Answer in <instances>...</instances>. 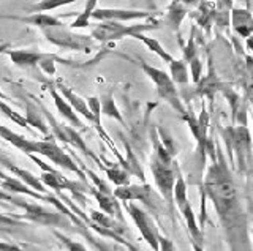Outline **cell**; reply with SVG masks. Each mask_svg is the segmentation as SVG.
<instances>
[{"instance_id":"3","label":"cell","mask_w":253,"mask_h":251,"mask_svg":"<svg viewBox=\"0 0 253 251\" xmlns=\"http://www.w3.org/2000/svg\"><path fill=\"white\" fill-rule=\"evenodd\" d=\"M226 144V150L231 155V160L236 163L237 171L245 172L249 168L250 150H252V136L245 125L237 127H226L220 131Z\"/></svg>"},{"instance_id":"4","label":"cell","mask_w":253,"mask_h":251,"mask_svg":"<svg viewBox=\"0 0 253 251\" xmlns=\"http://www.w3.org/2000/svg\"><path fill=\"white\" fill-rule=\"evenodd\" d=\"M158 27L157 19H147V22H141V24L134 26H125L124 22L117 21H103L92 30V38L95 41L108 43V41H117L126 36H136L138 34H144L146 30H154Z\"/></svg>"},{"instance_id":"15","label":"cell","mask_w":253,"mask_h":251,"mask_svg":"<svg viewBox=\"0 0 253 251\" xmlns=\"http://www.w3.org/2000/svg\"><path fill=\"white\" fill-rule=\"evenodd\" d=\"M152 14L144 10H124V8H97L92 14L95 21H117V22H128L138 19H150Z\"/></svg>"},{"instance_id":"44","label":"cell","mask_w":253,"mask_h":251,"mask_svg":"<svg viewBox=\"0 0 253 251\" xmlns=\"http://www.w3.org/2000/svg\"><path fill=\"white\" fill-rule=\"evenodd\" d=\"M192 248H193V251H204L203 245H200V243H195V242H192Z\"/></svg>"},{"instance_id":"41","label":"cell","mask_w":253,"mask_h":251,"mask_svg":"<svg viewBox=\"0 0 253 251\" xmlns=\"http://www.w3.org/2000/svg\"><path fill=\"white\" fill-rule=\"evenodd\" d=\"M16 198H18V194L8 193V191H5V190H0V206L6 207L3 202H11V204H14Z\"/></svg>"},{"instance_id":"38","label":"cell","mask_w":253,"mask_h":251,"mask_svg":"<svg viewBox=\"0 0 253 251\" xmlns=\"http://www.w3.org/2000/svg\"><path fill=\"white\" fill-rule=\"evenodd\" d=\"M190 65V76H192V79L195 84H198L201 81V73H203V64L200 57H195L192 62H188Z\"/></svg>"},{"instance_id":"14","label":"cell","mask_w":253,"mask_h":251,"mask_svg":"<svg viewBox=\"0 0 253 251\" xmlns=\"http://www.w3.org/2000/svg\"><path fill=\"white\" fill-rule=\"evenodd\" d=\"M114 196L121 202H131V201H139L142 204H146L149 210L155 212V193L152 190V186L147 183H139V185H124V186H116V190H113Z\"/></svg>"},{"instance_id":"39","label":"cell","mask_w":253,"mask_h":251,"mask_svg":"<svg viewBox=\"0 0 253 251\" xmlns=\"http://www.w3.org/2000/svg\"><path fill=\"white\" fill-rule=\"evenodd\" d=\"M247 98L253 103V59H249V77H247Z\"/></svg>"},{"instance_id":"1","label":"cell","mask_w":253,"mask_h":251,"mask_svg":"<svg viewBox=\"0 0 253 251\" xmlns=\"http://www.w3.org/2000/svg\"><path fill=\"white\" fill-rule=\"evenodd\" d=\"M206 156L211 160L203 182V193L217 212L229 251H253L247 215L239 198L233 172L218 144L209 141Z\"/></svg>"},{"instance_id":"12","label":"cell","mask_w":253,"mask_h":251,"mask_svg":"<svg viewBox=\"0 0 253 251\" xmlns=\"http://www.w3.org/2000/svg\"><path fill=\"white\" fill-rule=\"evenodd\" d=\"M42 112H43V115L47 119V122H49L51 130H52V136H54L55 139H60V141H63V143H67V144H70V145H73V147L79 148L81 152H84V155L90 156V158H92L93 161H97V163L100 164V166H101V163L98 161L97 156H95V155L92 153L90 148L85 145L84 139L81 138V135H79V131H78V130L71 128V127H67V125H63V123H59V122L55 120L54 117L51 115V112L47 111V109H44V108H43V111H42Z\"/></svg>"},{"instance_id":"19","label":"cell","mask_w":253,"mask_h":251,"mask_svg":"<svg viewBox=\"0 0 253 251\" xmlns=\"http://www.w3.org/2000/svg\"><path fill=\"white\" fill-rule=\"evenodd\" d=\"M0 188H2V190H5V191H8V193L30 196V198L38 199V201H43V202L49 201V194H42V193H38L35 190H32L29 185H26L18 177H8L6 180H2V182H0Z\"/></svg>"},{"instance_id":"47","label":"cell","mask_w":253,"mask_h":251,"mask_svg":"<svg viewBox=\"0 0 253 251\" xmlns=\"http://www.w3.org/2000/svg\"><path fill=\"white\" fill-rule=\"evenodd\" d=\"M252 245H253V231H252Z\"/></svg>"},{"instance_id":"26","label":"cell","mask_w":253,"mask_h":251,"mask_svg":"<svg viewBox=\"0 0 253 251\" xmlns=\"http://www.w3.org/2000/svg\"><path fill=\"white\" fill-rule=\"evenodd\" d=\"M43 112H40L38 109L32 105V101H27V108H26V120L30 127H35L40 133H43L44 136H51L49 135V128L43 119Z\"/></svg>"},{"instance_id":"8","label":"cell","mask_w":253,"mask_h":251,"mask_svg":"<svg viewBox=\"0 0 253 251\" xmlns=\"http://www.w3.org/2000/svg\"><path fill=\"white\" fill-rule=\"evenodd\" d=\"M174 206H176L180 212V215L184 216L185 224L190 237H192V242L200 243L203 245L204 242V235H203V227L198 226L196 221V215L192 209V204L188 201V193H187V183L182 176L177 177L176 186H174Z\"/></svg>"},{"instance_id":"31","label":"cell","mask_w":253,"mask_h":251,"mask_svg":"<svg viewBox=\"0 0 253 251\" xmlns=\"http://www.w3.org/2000/svg\"><path fill=\"white\" fill-rule=\"evenodd\" d=\"M100 103H101V114L111 117V119H116L117 122H121L122 125L125 123L121 111H119L117 106H116V101H114L113 93H106V95H103L100 98Z\"/></svg>"},{"instance_id":"17","label":"cell","mask_w":253,"mask_h":251,"mask_svg":"<svg viewBox=\"0 0 253 251\" xmlns=\"http://www.w3.org/2000/svg\"><path fill=\"white\" fill-rule=\"evenodd\" d=\"M90 193L93 194V198L97 199L101 212H105L106 215L114 216L117 219H121V221H124L121 201L116 198L113 191H101V190H97L95 186H90Z\"/></svg>"},{"instance_id":"25","label":"cell","mask_w":253,"mask_h":251,"mask_svg":"<svg viewBox=\"0 0 253 251\" xmlns=\"http://www.w3.org/2000/svg\"><path fill=\"white\" fill-rule=\"evenodd\" d=\"M187 5L182 2V0H172L168 13H166V22L168 26L174 30V32H179V27L182 24V21L187 16Z\"/></svg>"},{"instance_id":"20","label":"cell","mask_w":253,"mask_h":251,"mask_svg":"<svg viewBox=\"0 0 253 251\" xmlns=\"http://www.w3.org/2000/svg\"><path fill=\"white\" fill-rule=\"evenodd\" d=\"M51 90V97H52V100H54V105H55V108H57V111H59V114L63 117V119H67L71 125H73L75 128H78V130H85V127H84V123L79 120V117H78V114H76V111L73 108H71V105L68 103V101L63 98V95L60 92H57L54 87H51L49 89Z\"/></svg>"},{"instance_id":"10","label":"cell","mask_w":253,"mask_h":251,"mask_svg":"<svg viewBox=\"0 0 253 251\" xmlns=\"http://www.w3.org/2000/svg\"><path fill=\"white\" fill-rule=\"evenodd\" d=\"M122 206L125 207L126 214L131 216L133 223L136 224L141 237L147 242V245L154 251H160V235L162 234L158 232V227L149 212H146L144 209H141L139 206H136V204H133V202H122Z\"/></svg>"},{"instance_id":"35","label":"cell","mask_w":253,"mask_h":251,"mask_svg":"<svg viewBox=\"0 0 253 251\" xmlns=\"http://www.w3.org/2000/svg\"><path fill=\"white\" fill-rule=\"evenodd\" d=\"M54 235L57 237V240L62 243V245L67 248V251H89V250H87V247L84 245V243L76 242V240H71V239L68 237V235L62 234V232H59V231H54Z\"/></svg>"},{"instance_id":"40","label":"cell","mask_w":253,"mask_h":251,"mask_svg":"<svg viewBox=\"0 0 253 251\" xmlns=\"http://www.w3.org/2000/svg\"><path fill=\"white\" fill-rule=\"evenodd\" d=\"M160 251H177L176 245L165 235H160Z\"/></svg>"},{"instance_id":"18","label":"cell","mask_w":253,"mask_h":251,"mask_svg":"<svg viewBox=\"0 0 253 251\" xmlns=\"http://www.w3.org/2000/svg\"><path fill=\"white\" fill-rule=\"evenodd\" d=\"M231 26L234 32L242 36L249 38L253 35V14L249 8H233L231 10Z\"/></svg>"},{"instance_id":"2","label":"cell","mask_w":253,"mask_h":251,"mask_svg":"<svg viewBox=\"0 0 253 251\" xmlns=\"http://www.w3.org/2000/svg\"><path fill=\"white\" fill-rule=\"evenodd\" d=\"M152 153H150L149 168L152 172L154 182L165 199L166 206L172 212L174 207V186H176L177 177L180 176L177 163L174 160V148H171V143H163L162 138L152 133Z\"/></svg>"},{"instance_id":"37","label":"cell","mask_w":253,"mask_h":251,"mask_svg":"<svg viewBox=\"0 0 253 251\" xmlns=\"http://www.w3.org/2000/svg\"><path fill=\"white\" fill-rule=\"evenodd\" d=\"M195 57H198V48H196V43H195V29H192L188 43L184 46V60L188 64V62H192Z\"/></svg>"},{"instance_id":"32","label":"cell","mask_w":253,"mask_h":251,"mask_svg":"<svg viewBox=\"0 0 253 251\" xmlns=\"http://www.w3.org/2000/svg\"><path fill=\"white\" fill-rule=\"evenodd\" d=\"M105 171H106V176L109 179V182H113L116 186H124V185L130 183L128 171L124 169L122 166L114 164V166H111V168H105Z\"/></svg>"},{"instance_id":"24","label":"cell","mask_w":253,"mask_h":251,"mask_svg":"<svg viewBox=\"0 0 253 251\" xmlns=\"http://www.w3.org/2000/svg\"><path fill=\"white\" fill-rule=\"evenodd\" d=\"M6 54L10 56L11 62L14 65H18L21 68H30V67H38L42 62L49 56L44 52H37V51H6Z\"/></svg>"},{"instance_id":"9","label":"cell","mask_w":253,"mask_h":251,"mask_svg":"<svg viewBox=\"0 0 253 251\" xmlns=\"http://www.w3.org/2000/svg\"><path fill=\"white\" fill-rule=\"evenodd\" d=\"M46 40L59 46L62 49H71V51H89L93 46V38L89 35H79L71 32V29L67 26L60 27H51L42 30Z\"/></svg>"},{"instance_id":"48","label":"cell","mask_w":253,"mask_h":251,"mask_svg":"<svg viewBox=\"0 0 253 251\" xmlns=\"http://www.w3.org/2000/svg\"><path fill=\"white\" fill-rule=\"evenodd\" d=\"M252 120H253V115H252Z\"/></svg>"},{"instance_id":"6","label":"cell","mask_w":253,"mask_h":251,"mask_svg":"<svg viewBox=\"0 0 253 251\" xmlns=\"http://www.w3.org/2000/svg\"><path fill=\"white\" fill-rule=\"evenodd\" d=\"M141 68L144 70V73L149 76V79L155 84L158 95H160V98L163 101H166V103H168L174 111H177L182 117H184L185 114H188L185 106L182 105V100H180L179 92L176 89V82L172 81L171 74H168L160 68L147 65L146 62H141Z\"/></svg>"},{"instance_id":"27","label":"cell","mask_w":253,"mask_h":251,"mask_svg":"<svg viewBox=\"0 0 253 251\" xmlns=\"http://www.w3.org/2000/svg\"><path fill=\"white\" fill-rule=\"evenodd\" d=\"M134 38H136V40H139V41H141L142 44H144V46H147V49H149V51H152L154 54H157V56L160 57L163 62H166V64H168V65H169L171 62L174 60V57L171 56V54H169L168 51H166V49L163 48V46H162L160 43H158V41L155 40V38L144 36L142 34H138Z\"/></svg>"},{"instance_id":"21","label":"cell","mask_w":253,"mask_h":251,"mask_svg":"<svg viewBox=\"0 0 253 251\" xmlns=\"http://www.w3.org/2000/svg\"><path fill=\"white\" fill-rule=\"evenodd\" d=\"M0 138L5 139L6 143H10L13 147H16L18 150L24 152L26 155H30V153L37 155V141L24 138L18 135V133L11 131L10 128L3 127V125H0Z\"/></svg>"},{"instance_id":"23","label":"cell","mask_w":253,"mask_h":251,"mask_svg":"<svg viewBox=\"0 0 253 251\" xmlns=\"http://www.w3.org/2000/svg\"><path fill=\"white\" fill-rule=\"evenodd\" d=\"M8 19L24 22V24L38 27L40 30L65 26L59 18H54V16H51V14H46V13H34V14H30V16H8Z\"/></svg>"},{"instance_id":"34","label":"cell","mask_w":253,"mask_h":251,"mask_svg":"<svg viewBox=\"0 0 253 251\" xmlns=\"http://www.w3.org/2000/svg\"><path fill=\"white\" fill-rule=\"evenodd\" d=\"M75 2L76 0H40V2L35 3L30 10L34 13H44V11H52L55 8H60V6H65Z\"/></svg>"},{"instance_id":"42","label":"cell","mask_w":253,"mask_h":251,"mask_svg":"<svg viewBox=\"0 0 253 251\" xmlns=\"http://www.w3.org/2000/svg\"><path fill=\"white\" fill-rule=\"evenodd\" d=\"M182 2H184L187 6H192V5H198V3H200V0H182Z\"/></svg>"},{"instance_id":"28","label":"cell","mask_w":253,"mask_h":251,"mask_svg":"<svg viewBox=\"0 0 253 251\" xmlns=\"http://www.w3.org/2000/svg\"><path fill=\"white\" fill-rule=\"evenodd\" d=\"M97 3L98 0H85V6L83 13L76 14V19L71 22L68 26L70 29H84V27H89V22L92 19V14L93 11L97 10Z\"/></svg>"},{"instance_id":"16","label":"cell","mask_w":253,"mask_h":251,"mask_svg":"<svg viewBox=\"0 0 253 251\" xmlns=\"http://www.w3.org/2000/svg\"><path fill=\"white\" fill-rule=\"evenodd\" d=\"M0 164H2V168H5L6 171H10L11 174H14V177H18L26 185H29L32 190H35V191L42 193V194H49V193H47V190H46L47 186L42 182V179L35 177L30 171H26V169H22L19 166H16L14 163H11L3 155H0Z\"/></svg>"},{"instance_id":"5","label":"cell","mask_w":253,"mask_h":251,"mask_svg":"<svg viewBox=\"0 0 253 251\" xmlns=\"http://www.w3.org/2000/svg\"><path fill=\"white\" fill-rule=\"evenodd\" d=\"M13 206L19 207L24 210V214L19 215L22 219H27V221L32 223H37V224H42V226H49V227H71V219L62 214L60 210L54 212L46 209L44 206H40L37 202H29L24 198L18 194Z\"/></svg>"},{"instance_id":"30","label":"cell","mask_w":253,"mask_h":251,"mask_svg":"<svg viewBox=\"0 0 253 251\" xmlns=\"http://www.w3.org/2000/svg\"><path fill=\"white\" fill-rule=\"evenodd\" d=\"M171 77L176 84H187L188 82V67L184 59H174L169 64Z\"/></svg>"},{"instance_id":"43","label":"cell","mask_w":253,"mask_h":251,"mask_svg":"<svg viewBox=\"0 0 253 251\" xmlns=\"http://www.w3.org/2000/svg\"><path fill=\"white\" fill-rule=\"evenodd\" d=\"M22 250L24 251H42V250H38L37 247H32V245H24Z\"/></svg>"},{"instance_id":"7","label":"cell","mask_w":253,"mask_h":251,"mask_svg":"<svg viewBox=\"0 0 253 251\" xmlns=\"http://www.w3.org/2000/svg\"><path fill=\"white\" fill-rule=\"evenodd\" d=\"M49 204L51 206H54L57 210H60L62 214H65L70 219H71V223H73L76 226V229L78 232L83 235V237L87 240V243L95 248L97 251H125V247L121 245V243H117V242H108L101 237V235H95L89 231V226H87L81 218H79L73 210H71L70 207L67 206H63V202L62 199H57L55 196L51 194V198H49Z\"/></svg>"},{"instance_id":"11","label":"cell","mask_w":253,"mask_h":251,"mask_svg":"<svg viewBox=\"0 0 253 251\" xmlns=\"http://www.w3.org/2000/svg\"><path fill=\"white\" fill-rule=\"evenodd\" d=\"M37 155L44 156V158H47L51 163H54L55 166L63 168L70 172H75V174H78L83 180H85V172L79 169V166L73 161V158H71L63 148L57 145L55 138L52 135L42 141H37Z\"/></svg>"},{"instance_id":"33","label":"cell","mask_w":253,"mask_h":251,"mask_svg":"<svg viewBox=\"0 0 253 251\" xmlns=\"http://www.w3.org/2000/svg\"><path fill=\"white\" fill-rule=\"evenodd\" d=\"M22 218L19 215H5L0 214V232H13L14 229H19V227H24Z\"/></svg>"},{"instance_id":"46","label":"cell","mask_w":253,"mask_h":251,"mask_svg":"<svg viewBox=\"0 0 253 251\" xmlns=\"http://www.w3.org/2000/svg\"><path fill=\"white\" fill-rule=\"evenodd\" d=\"M241 2H245V5H247V8H250V5H252V0H241Z\"/></svg>"},{"instance_id":"29","label":"cell","mask_w":253,"mask_h":251,"mask_svg":"<svg viewBox=\"0 0 253 251\" xmlns=\"http://www.w3.org/2000/svg\"><path fill=\"white\" fill-rule=\"evenodd\" d=\"M195 18L203 29H206L209 32L212 21H215V8L209 2H201L198 6V11L195 14Z\"/></svg>"},{"instance_id":"45","label":"cell","mask_w":253,"mask_h":251,"mask_svg":"<svg viewBox=\"0 0 253 251\" xmlns=\"http://www.w3.org/2000/svg\"><path fill=\"white\" fill-rule=\"evenodd\" d=\"M10 176H6L5 172L2 171V164H0V182H2V180H6Z\"/></svg>"},{"instance_id":"22","label":"cell","mask_w":253,"mask_h":251,"mask_svg":"<svg viewBox=\"0 0 253 251\" xmlns=\"http://www.w3.org/2000/svg\"><path fill=\"white\" fill-rule=\"evenodd\" d=\"M57 87H59V92L63 95V98L68 101V103L71 105V108H73L78 114L84 115V119H87V120L92 122V123L95 122L93 114H92V111L89 109V105H87V101H84L81 97L76 95V93L71 90L70 87H67V85L63 84V82H57Z\"/></svg>"},{"instance_id":"36","label":"cell","mask_w":253,"mask_h":251,"mask_svg":"<svg viewBox=\"0 0 253 251\" xmlns=\"http://www.w3.org/2000/svg\"><path fill=\"white\" fill-rule=\"evenodd\" d=\"M0 111H2L8 119H11L14 123H18V125H21V127H24V128H27V130H30V125L27 123V120H26V117H22L21 114H18V112H14L13 109L8 106V105H5L3 101H0Z\"/></svg>"},{"instance_id":"13","label":"cell","mask_w":253,"mask_h":251,"mask_svg":"<svg viewBox=\"0 0 253 251\" xmlns=\"http://www.w3.org/2000/svg\"><path fill=\"white\" fill-rule=\"evenodd\" d=\"M42 182L47 186L51 188L54 191H60V190H68L73 194V198L78 199L79 202H85V198H84V193L85 191H90V185H84L81 182H75V180H70L67 179L63 174H60L59 171H51V172H46L43 171L42 176Z\"/></svg>"}]
</instances>
